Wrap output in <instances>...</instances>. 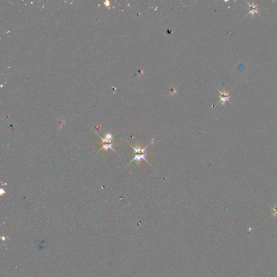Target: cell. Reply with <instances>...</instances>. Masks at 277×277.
<instances>
[{
    "instance_id": "cell-2",
    "label": "cell",
    "mask_w": 277,
    "mask_h": 277,
    "mask_svg": "<svg viewBox=\"0 0 277 277\" xmlns=\"http://www.w3.org/2000/svg\"><path fill=\"white\" fill-rule=\"evenodd\" d=\"M247 3L250 6V8H248V9L250 10V12H249V13L248 14H251V15L253 17L254 16L255 13H257L259 15H260L258 13L257 11L258 9V5L254 4V2H253L252 3H251V4H250L248 2H247Z\"/></svg>"
},
{
    "instance_id": "cell-1",
    "label": "cell",
    "mask_w": 277,
    "mask_h": 277,
    "mask_svg": "<svg viewBox=\"0 0 277 277\" xmlns=\"http://www.w3.org/2000/svg\"><path fill=\"white\" fill-rule=\"evenodd\" d=\"M219 93H220V94H221V95H220V100L219 102H221V104H224L225 103V102H226V101H229V97H230V96H229V92H226V90H224V91L223 92H220V90H219Z\"/></svg>"
}]
</instances>
